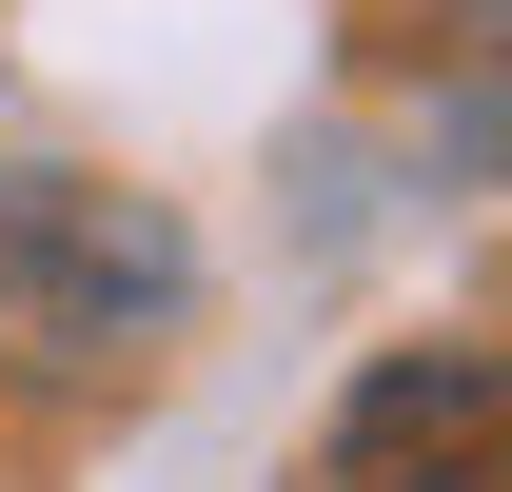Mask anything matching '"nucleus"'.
Wrapping results in <instances>:
<instances>
[{"label":"nucleus","mask_w":512,"mask_h":492,"mask_svg":"<svg viewBox=\"0 0 512 492\" xmlns=\"http://www.w3.org/2000/svg\"><path fill=\"white\" fill-rule=\"evenodd\" d=\"M178 296H197V237L138 178H0V315L40 355H138L178 335Z\"/></svg>","instance_id":"obj_1"},{"label":"nucleus","mask_w":512,"mask_h":492,"mask_svg":"<svg viewBox=\"0 0 512 492\" xmlns=\"http://www.w3.org/2000/svg\"><path fill=\"white\" fill-rule=\"evenodd\" d=\"M512 473V374L493 355H375L355 394H335V433H316V492H493Z\"/></svg>","instance_id":"obj_2"},{"label":"nucleus","mask_w":512,"mask_h":492,"mask_svg":"<svg viewBox=\"0 0 512 492\" xmlns=\"http://www.w3.org/2000/svg\"><path fill=\"white\" fill-rule=\"evenodd\" d=\"M473 20H493V60H512V0H473Z\"/></svg>","instance_id":"obj_3"},{"label":"nucleus","mask_w":512,"mask_h":492,"mask_svg":"<svg viewBox=\"0 0 512 492\" xmlns=\"http://www.w3.org/2000/svg\"><path fill=\"white\" fill-rule=\"evenodd\" d=\"M493 492H512V473H493Z\"/></svg>","instance_id":"obj_4"}]
</instances>
